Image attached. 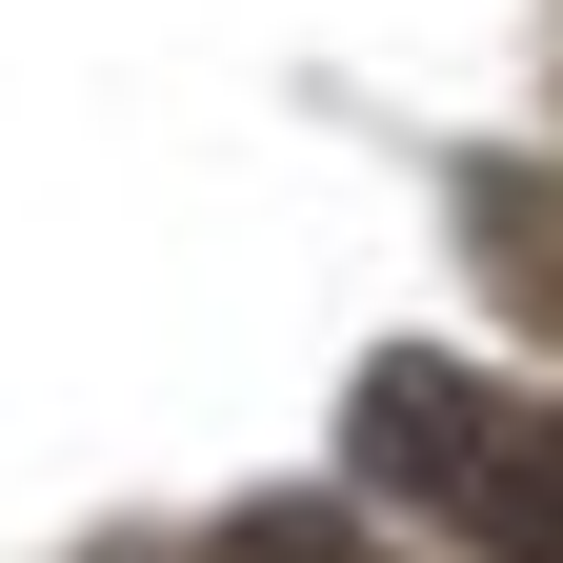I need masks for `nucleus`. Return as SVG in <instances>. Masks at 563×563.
I'll list each match as a JSON object with an SVG mask.
<instances>
[{"label": "nucleus", "instance_id": "obj_1", "mask_svg": "<svg viewBox=\"0 0 563 563\" xmlns=\"http://www.w3.org/2000/svg\"><path fill=\"white\" fill-rule=\"evenodd\" d=\"M342 443H363L383 504H443L483 563H563V402H504L483 363H363V402H342Z\"/></svg>", "mask_w": 563, "mask_h": 563}, {"label": "nucleus", "instance_id": "obj_2", "mask_svg": "<svg viewBox=\"0 0 563 563\" xmlns=\"http://www.w3.org/2000/svg\"><path fill=\"white\" fill-rule=\"evenodd\" d=\"M222 563H342V523L322 504H262V523H222Z\"/></svg>", "mask_w": 563, "mask_h": 563}]
</instances>
